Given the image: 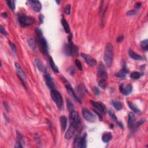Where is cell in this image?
<instances>
[{
    "instance_id": "obj_1",
    "label": "cell",
    "mask_w": 148,
    "mask_h": 148,
    "mask_svg": "<svg viewBox=\"0 0 148 148\" xmlns=\"http://www.w3.org/2000/svg\"><path fill=\"white\" fill-rule=\"evenodd\" d=\"M36 42L38 45L40 50L43 54L48 53V45L45 37H43L42 31L39 28L36 29Z\"/></svg>"
},
{
    "instance_id": "obj_2",
    "label": "cell",
    "mask_w": 148,
    "mask_h": 148,
    "mask_svg": "<svg viewBox=\"0 0 148 148\" xmlns=\"http://www.w3.org/2000/svg\"><path fill=\"white\" fill-rule=\"evenodd\" d=\"M114 57L113 46L112 43H107L105 45V52H104V59L105 65L107 67H111L113 63Z\"/></svg>"
},
{
    "instance_id": "obj_3",
    "label": "cell",
    "mask_w": 148,
    "mask_h": 148,
    "mask_svg": "<svg viewBox=\"0 0 148 148\" xmlns=\"http://www.w3.org/2000/svg\"><path fill=\"white\" fill-rule=\"evenodd\" d=\"M70 117L71 122L70 124L75 127L76 129V132H80L82 129L81 120H80L78 112L75 111V109L70 112Z\"/></svg>"
},
{
    "instance_id": "obj_4",
    "label": "cell",
    "mask_w": 148,
    "mask_h": 148,
    "mask_svg": "<svg viewBox=\"0 0 148 148\" xmlns=\"http://www.w3.org/2000/svg\"><path fill=\"white\" fill-rule=\"evenodd\" d=\"M50 95L53 101L57 106L58 109H62L63 107V99L62 95L57 90L53 89L50 92Z\"/></svg>"
},
{
    "instance_id": "obj_5",
    "label": "cell",
    "mask_w": 148,
    "mask_h": 148,
    "mask_svg": "<svg viewBox=\"0 0 148 148\" xmlns=\"http://www.w3.org/2000/svg\"><path fill=\"white\" fill-rule=\"evenodd\" d=\"M18 21L19 24L22 27L29 26L33 24L34 19L31 16H27L24 14L19 15L18 17Z\"/></svg>"
},
{
    "instance_id": "obj_6",
    "label": "cell",
    "mask_w": 148,
    "mask_h": 148,
    "mask_svg": "<svg viewBox=\"0 0 148 148\" xmlns=\"http://www.w3.org/2000/svg\"><path fill=\"white\" fill-rule=\"evenodd\" d=\"M82 116H83V118L86 120L87 122H95L96 120V117L95 116L92 114L90 111L86 108H83L82 111Z\"/></svg>"
},
{
    "instance_id": "obj_7",
    "label": "cell",
    "mask_w": 148,
    "mask_h": 148,
    "mask_svg": "<svg viewBox=\"0 0 148 148\" xmlns=\"http://www.w3.org/2000/svg\"><path fill=\"white\" fill-rule=\"evenodd\" d=\"M90 103L92 104V107L95 110L98 111L102 114H105L107 112V109H106L105 106L104 104L98 101H90Z\"/></svg>"
},
{
    "instance_id": "obj_8",
    "label": "cell",
    "mask_w": 148,
    "mask_h": 148,
    "mask_svg": "<svg viewBox=\"0 0 148 148\" xmlns=\"http://www.w3.org/2000/svg\"><path fill=\"white\" fill-rule=\"evenodd\" d=\"M97 71H98V76L100 77L102 79H105L108 78V74L105 65L104 64L100 62L98 65V68H97Z\"/></svg>"
},
{
    "instance_id": "obj_9",
    "label": "cell",
    "mask_w": 148,
    "mask_h": 148,
    "mask_svg": "<svg viewBox=\"0 0 148 148\" xmlns=\"http://www.w3.org/2000/svg\"><path fill=\"white\" fill-rule=\"evenodd\" d=\"M65 87H66V89L67 92H68V94L74 98V100H75L76 102H78V103L81 104L82 103L81 100H80V98H79L78 95L76 94V93L74 92L73 88H72L70 84L67 82V83L65 84Z\"/></svg>"
},
{
    "instance_id": "obj_10",
    "label": "cell",
    "mask_w": 148,
    "mask_h": 148,
    "mask_svg": "<svg viewBox=\"0 0 148 148\" xmlns=\"http://www.w3.org/2000/svg\"><path fill=\"white\" fill-rule=\"evenodd\" d=\"M119 90L123 94L127 95L131 93L132 91V86L130 84H127L126 85H124L123 84H122L119 86Z\"/></svg>"
},
{
    "instance_id": "obj_11",
    "label": "cell",
    "mask_w": 148,
    "mask_h": 148,
    "mask_svg": "<svg viewBox=\"0 0 148 148\" xmlns=\"http://www.w3.org/2000/svg\"><path fill=\"white\" fill-rule=\"evenodd\" d=\"M81 56L83 59L85 60L87 64L90 67H94L97 65V61L95 59H94L92 56L88 55H86L85 53H81Z\"/></svg>"
},
{
    "instance_id": "obj_12",
    "label": "cell",
    "mask_w": 148,
    "mask_h": 148,
    "mask_svg": "<svg viewBox=\"0 0 148 148\" xmlns=\"http://www.w3.org/2000/svg\"><path fill=\"white\" fill-rule=\"evenodd\" d=\"M44 74L45 83H46L47 86L51 89V90H53L54 88H55V85H54L53 80L52 76H50V74L48 72V71L46 72H45Z\"/></svg>"
},
{
    "instance_id": "obj_13",
    "label": "cell",
    "mask_w": 148,
    "mask_h": 148,
    "mask_svg": "<svg viewBox=\"0 0 148 148\" xmlns=\"http://www.w3.org/2000/svg\"><path fill=\"white\" fill-rule=\"evenodd\" d=\"M74 45L72 43H68L65 44L63 48L64 53L67 56H70L72 55V50H73Z\"/></svg>"
},
{
    "instance_id": "obj_14",
    "label": "cell",
    "mask_w": 148,
    "mask_h": 148,
    "mask_svg": "<svg viewBox=\"0 0 148 148\" xmlns=\"http://www.w3.org/2000/svg\"><path fill=\"white\" fill-rule=\"evenodd\" d=\"M76 132V129H75V127L73 125L70 124V127L68 128V130L67 131L66 134H65V138H66L67 140H69V139H71L72 137H73L75 132Z\"/></svg>"
},
{
    "instance_id": "obj_15",
    "label": "cell",
    "mask_w": 148,
    "mask_h": 148,
    "mask_svg": "<svg viewBox=\"0 0 148 148\" xmlns=\"http://www.w3.org/2000/svg\"><path fill=\"white\" fill-rule=\"evenodd\" d=\"M28 2L30 3L33 6L34 11L37 12H39L41 11L42 9V5L39 1H28Z\"/></svg>"
},
{
    "instance_id": "obj_16",
    "label": "cell",
    "mask_w": 148,
    "mask_h": 148,
    "mask_svg": "<svg viewBox=\"0 0 148 148\" xmlns=\"http://www.w3.org/2000/svg\"><path fill=\"white\" fill-rule=\"evenodd\" d=\"M15 67H16L17 72H18V78H20V80H21V82H24V79L26 78V75L24 72L23 71L22 69H21V67L20 66V65L18 63H15Z\"/></svg>"
},
{
    "instance_id": "obj_17",
    "label": "cell",
    "mask_w": 148,
    "mask_h": 148,
    "mask_svg": "<svg viewBox=\"0 0 148 148\" xmlns=\"http://www.w3.org/2000/svg\"><path fill=\"white\" fill-rule=\"evenodd\" d=\"M35 63L36 64V66L37 68H38V70H39L40 71L43 72L45 73V72L47 71V70L45 68V67L43 65V64L42 63L41 60H40L39 58H35Z\"/></svg>"
},
{
    "instance_id": "obj_18",
    "label": "cell",
    "mask_w": 148,
    "mask_h": 148,
    "mask_svg": "<svg viewBox=\"0 0 148 148\" xmlns=\"http://www.w3.org/2000/svg\"><path fill=\"white\" fill-rule=\"evenodd\" d=\"M134 122H135V116H134L133 113H129V116H128V126L131 129L133 127Z\"/></svg>"
},
{
    "instance_id": "obj_19",
    "label": "cell",
    "mask_w": 148,
    "mask_h": 148,
    "mask_svg": "<svg viewBox=\"0 0 148 148\" xmlns=\"http://www.w3.org/2000/svg\"><path fill=\"white\" fill-rule=\"evenodd\" d=\"M129 55L131 58H132V59L135 60H140L142 59V57L140 55H138L137 53H136L135 52H134L133 50L131 49H129Z\"/></svg>"
},
{
    "instance_id": "obj_20",
    "label": "cell",
    "mask_w": 148,
    "mask_h": 148,
    "mask_svg": "<svg viewBox=\"0 0 148 148\" xmlns=\"http://www.w3.org/2000/svg\"><path fill=\"white\" fill-rule=\"evenodd\" d=\"M60 123H61V130L63 131H64L67 128V118L66 116H61L60 118Z\"/></svg>"
},
{
    "instance_id": "obj_21",
    "label": "cell",
    "mask_w": 148,
    "mask_h": 148,
    "mask_svg": "<svg viewBox=\"0 0 148 148\" xmlns=\"http://www.w3.org/2000/svg\"><path fill=\"white\" fill-rule=\"evenodd\" d=\"M112 138V133L110 132H106V133H104L103 135H102V139L103 141L104 142L107 143L110 141L111 139Z\"/></svg>"
},
{
    "instance_id": "obj_22",
    "label": "cell",
    "mask_w": 148,
    "mask_h": 148,
    "mask_svg": "<svg viewBox=\"0 0 148 148\" xmlns=\"http://www.w3.org/2000/svg\"><path fill=\"white\" fill-rule=\"evenodd\" d=\"M49 64L50 67H51V68L52 69V70H53L54 72H56V73H58V72H59L58 67H57V65L55 64V63H54L53 58H52V57H49Z\"/></svg>"
},
{
    "instance_id": "obj_23",
    "label": "cell",
    "mask_w": 148,
    "mask_h": 148,
    "mask_svg": "<svg viewBox=\"0 0 148 148\" xmlns=\"http://www.w3.org/2000/svg\"><path fill=\"white\" fill-rule=\"evenodd\" d=\"M81 137L79 135H76L74 141V146L75 148H81Z\"/></svg>"
},
{
    "instance_id": "obj_24",
    "label": "cell",
    "mask_w": 148,
    "mask_h": 148,
    "mask_svg": "<svg viewBox=\"0 0 148 148\" xmlns=\"http://www.w3.org/2000/svg\"><path fill=\"white\" fill-rule=\"evenodd\" d=\"M61 23H62V25H63L64 29L65 32H66L67 33H68V34L70 33V26H69L68 22H67V20L65 19V18H63V19L61 20Z\"/></svg>"
},
{
    "instance_id": "obj_25",
    "label": "cell",
    "mask_w": 148,
    "mask_h": 148,
    "mask_svg": "<svg viewBox=\"0 0 148 148\" xmlns=\"http://www.w3.org/2000/svg\"><path fill=\"white\" fill-rule=\"evenodd\" d=\"M127 104L129 105V107L130 108L131 110L134 112V113H138L140 112V110L137 107H135V105H134L132 103V102L131 101H128L127 102Z\"/></svg>"
},
{
    "instance_id": "obj_26",
    "label": "cell",
    "mask_w": 148,
    "mask_h": 148,
    "mask_svg": "<svg viewBox=\"0 0 148 148\" xmlns=\"http://www.w3.org/2000/svg\"><path fill=\"white\" fill-rule=\"evenodd\" d=\"M112 105L114 107V108L117 111H120L123 108V105L121 102L117 101H112Z\"/></svg>"
},
{
    "instance_id": "obj_27",
    "label": "cell",
    "mask_w": 148,
    "mask_h": 148,
    "mask_svg": "<svg viewBox=\"0 0 148 148\" xmlns=\"http://www.w3.org/2000/svg\"><path fill=\"white\" fill-rule=\"evenodd\" d=\"M77 91H78V93L82 95H84L86 93V90L85 87L82 85L78 86V87H77Z\"/></svg>"
},
{
    "instance_id": "obj_28",
    "label": "cell",
    "mask_w": 148,
    "mask_h": 148,
    "mask_svg": "<svg viewBox=\"0 0 148 148\" xmlns=\"http://www.w3.org/2000/svg\"><path fill=\"white\" fill-rule=\"evenodd\" d=\"M28 43L31 49L33 50H34L35 48H36V41L34 39H33V38H30L28 39Z\"/></svg>"
},
{
    "instance_id": "obj_29",
    "label": "cell",
    "mask_w": 148,
    "mask_h": 148,
    "mask_svg": "<svg viewBox=\"0 0 148 148\" xmlns=\"http://www.w3.org/2000/svg\"><path fill=\"white\" fill-rule=\"evenodd\" d=\"M141 48L144 51H148V40L145 39L144 41H141Z\"/></svg>"
},
{
    "instance_id": "obj_30",
    "label": "cell",
    "mask_w": 148,
    "mask_h": 148,
    "mask_svg": "<svg viewBox=\"0 0 148 148\" xmlns=\"http://www.w3.org/2000/svg\"><path fill=\"white\" fill-rule=\"evenodd\" d=\"M80 144H81V148H85L87 146V135L86 134H85L83 137H81V141H80Z\"/></svg>"
},
{
    "instance_id": "obj_31",
    "label": "cell",
    "mask_w": 148,
    "mask_h": 148,
    "mask_svg": "<svg viewBox=\"0 0 148 148\" xmlns=\"http://www.w3.org/2000/svg\"><path fill=\"white\" fill-rule=\"evenodd\" d=\"M6 2L10 9H11L12 11H14L15 10V1H9V0H8V1L7 0V1H6Z\"/></svg>"
},
{
    "instance_id": "obj_32",
    "label": "cell",
    "mask_w": 148,
    "mask_h": 148,
    "mask_svg": "<svg viewBox=\"0 0 148 148\" xmlns=\"http://www.w3.org/2000/svg\"><path fill=\"white\" fill-rule=\"evenodd\" d=\"M67 105L69 112L75 110V107H74L73 104H72V102L70 100H68V99H67Z\"/></svg>"
},
{
    "instance_id": "obj_33",
    "label": "cell",
    "mask_w": 148,
    "mask_h": 148,
    "mask_svg": "<svg viewBox=\"0 0 148 148\" xmlns=\"http://www.w3.org/2000/svg\"><path fill=\"white\" fill-rule=\"evenodd\" d=\"M126 74H127V72H126L122 70L120 71L115 74V76L119 78H124L126 76Z\"/></svg>"
},
{
    "instance_id": "obj_34",
    "label": "cell",
    "mask_w": 148,
    "mask_h": 148,
    "mask_svg": "<svg viewBox=\"0 0 148 148\" xmlns=\"http://www.w3.org/2000/svg\"><path fill=\"white\" fill-rule=\"evenodd\" d=\"M141 76V74L138 72H133L131 74L130 77L132 79H138Z\"/></svg>"
},
{
    "instance_id": "obj_35",
    "label": "cell",
    "mask_w": 148,
    "mask_h": 148,
    "mask_svg": "<svg viewBox=\"0 0 148 148\" xmlns=\"http://www.w3.org/2000/svg\"><path fill=\"white\" fill-rule=\"evenodd\" d=\"M98 85L100 86V87H101L102 89H105L106 86H107V82H106L105 79H101V80L98 82Z\"/></svg>"
},
{
    "instance_id": "obj_36",
    "label": "cell",
    "mask_w": 148,
    "mask_h": 148,
    "mask_svg": "<svg viewBox=\"0 0 148 148\" xmlns=\"http://www.w3.org/2000/svg\"><path fill=\"white\" fill-rule=\"evenodd\" d=\"M146 122V119H141V120H139L138 122H137L136 123L134 124L133 127H138L139 126H140L141 124H142Z\"/></svg>"
},
{
    "instance_id": "obj_37",
    "label": "cell",
    "mask_w": 148,
    "mask_h": 148,
    "mask_svg": "<svg viewBox=\"0 0 148 148\" xmlns=\"http://www.w3.org/2000/svg\"><path fill=\"white\" fill-rule=\"evenodd\" d=\"M75 64H76V67H78V68L79 70L80 71H82L83 70V67H82V63L79 60H75Z\"/></svg>"
},
{
    "instance_id": "obj_38",
    "label": "cell",
    "mask_w": 148,
    "mask_h": 148,
    "mask_svg": "<svg viewBox=\"0 0 148 148\" xmlns=\"http://www.w3.org/2000/svg\"><path fill=\"white\" fill-rule=\"evenodd\" d=\"M72 55L78 56V49L75 45L73 46V50H72Z\"/></svg>"
},
{
    "instance_id": "obj_39",
    "label": "cell",
    "mask_w": 148,
    "mask_h": 148,
    "mask_svg": "<svg viewBox=\"0 0 148 148\" xmlns=\"http://www.w3.org/2000/svg\"><path fill=\"white\" fill-rule=\"evenodd\" d=\"M137 11L135 9H132L131 11H128L127 13H126V15L127 16H132V15H134L135 14H137Z\"/></svg>"
},
{
    "instance_id": "obj_40",
    "label": "cell",
    "mask_w": 148,
    "mask_h": 148,
    "mask_svg": "<svg viewBox=\"0 0 148 148\" xmlns=\"http://www.w3.org/2000/svg\"><path fill=\"white\" fill-rule=\"evenodd\" d=\"M65 13L67 15H70V12H71V5L70 4H67L66 6H65Z\"/></svg>"
},
{
    "instance_id": "obj_41",
    "label": "cell",
    "mask_w": 148,
    "mask_h": 148,
    "mask_svg": "<svg viewBox=\"0 0 148 148\" xmlns=\"http://www.w3.org/2000/svg\"><path fill=\"white\" fill-rule=\"evenodd\" d=\"M108 113L110 116L112 117V119H114L115 121H117V117L116 116L115 114L114 113V112L112 111H108Z\"/></svg>"
},
{
    "instance_id": "obj_42",
    "label": "cell",
    "mask_w": 148,
    "mask_h": 148,
    "mask_svg": "<svg viewBox=\"0 0 148 148\" xmlns=\"http://www.w3.org/2000/svg\"><path fill=\"white\" fill-rule=\"evenodd\" d=\"M9 44H10V46H11V48L12 49V51L14 52L15 53H16V46H15V44H13V43H11V42H10Z\"/></svg>"
},
{
    "instance_id": "obj_43",
    "label": "cell",
    "mask_w": 148,
    "mask_h": 148,
    "mask_svg": "<svg viewBox=\"0 0 148 148\" xmlns=\"http://www.w3.org/2000/svg\"><path fill=\"white\" fill-rule=\"evenodd\" d=\"M0 31H1V33L5 35H6L8 34V33H6V31L5 30V29L4 28H3V27L2 26H0Z\"/></svg>"
},
{
    "instance_id": "obj_44",
    "label": "cell",
    "mask_w": 148,
    "mask_h": 148,
    "mask_svg": "<svg viewBox=\"0 0 148 148\" xmlns=\"http://www.w3.org/2000/svg\"><path fill=\"white\" fill-rule=\"evenodd\" d=\"M123 38H124L123 35H120V36H119L118 37H117V42L118 43L122 42L123 41Z\"/></svg>"
},
{
    "instance_id": "obj_45",
    "label": "cell",
    "mask_w": 148,
    "mask_h": 148,
    "mask_svg": "<svg viewBox=\"0 0 148 148\" xmlns=\"http://www.w3.org/2000/svg\"><path fill=\"white\" fill-rule=\"evenodd\" d=\"M70 72L71 75H74L75 73V69L74 67H71L70 68Z\"/></svg>"
},
{
    "instance_id": "obj_46",
    "label": "cell",
    "mask_w": 148,
    "mask_h": 148,
    "mask_svg": "<svg viewBox=\"0 0 148 148\" xmlns=\"http://www.w3.org/2000/svg\"><path fill=\"white\" fill-rule=\"evenodd\" d=\"M15 148H22V146L21 145V142H20V141L17 142L16 145H15Z\"/></svg>"
},
{
    "instance_id": "obj_47",
    "label": "cell",
    "mask_w": 148,
    "mask_h": 148,
    "mask_svg": "<svg viewBox=\"0 0 148 148\" xmlns=\"http://www.w3.org/2000/svg\"><path fill=\"white\" fill-rule=\"evenodd\" d=\"M94 92H95V94H96V95L98 94H99V89H98V87H94Z\"/></svg>"
},
{
    "instance_id": "obj_48",
    "label": "cell",
    "mask_w": 148,
    "mask_h": 148,
    "mask_svg": "<svg viewBox=\"0 0 148 148\" xmlns=\"http://www.w3.org/2000/svg\"><path fill=\"white\" fill-rule=\"evenodd\" d=\"M39 21H40V23H43V15H41L39 16Z\"/></svg>"
},
{
    "instance_id": "obj_49",
    "label": "cell",
    "mask_w": 148,
    "mask_h": 148,
    "mask_svg": "<svg viewBox=\"0 0 148 148\" xmlns=\"http://www.w3.org/2000/svg\"><path fill=\"white\" fill-rule=\"evenodd\" d=\"M141 4L140 2H137V4H135V7L137 8H140V7H141Z\"/></svg>"
},
{
    "instance_id": "obj_50",
    "label": "cell",
    "mask_w": 148,
    "mask_h": 148,
    "mask_svg": "<svg viewBox=\"0 0 148 148\" xmlns=\"http://www.w3.org/2000/svg\"><path fill=\"white\" fill-rule=\"evenodd\" d=\"M2 16L4 17V18H7V16H8L7 13H2Z\"/></svg>"
},
{
    "instance_id": "obj_51",
    "label": "cell",
    "mask_w": 148,
    "mask_h": 148,
    "mask_svg": "<svg viewBox=\"0 0 148 148\" xmlns=\"http://www.w3.org/2000/svg\"><path fill=\"white\" fill-rule=\"evenodd\" d=\"M56 2H57V3H58V4H59L60 1H56Z\"/></svg>"
}]
</instances>
